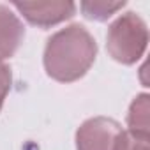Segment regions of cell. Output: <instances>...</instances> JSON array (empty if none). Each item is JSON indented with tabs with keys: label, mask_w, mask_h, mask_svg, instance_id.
I'll return each instance as SVG.
<instances>
[{
	"label": "cell",
	"mask_w": 150,
	"mask_h": 150,
	"mask_svg": "<svg viewBox=\"0 0 150 150\" xmlns=\"http://www.w3.org/2000/svg\"><path fill=\"white\" fill-rule=\"evenodd\" d=\"M97 44L83 25H69L53 34L44 48L46 74L60 83H72L83 78L94 65Z\"/></svg>",
	"instance_id": "cell-1"
},
{
	"label": "cell",
	"mask_w": 150,
	"mask_h": 150,
	"mask_svg": "<svg viewBox=\"0 0 150 150\" xmlns=\"http://www.w3.org/2000/svg\"><path fill=\"white\" fill-rule=\"evenodd\" d=\"M148 44L146 23L136 13L120 14L108 28L106 48L113 60L124 65L136 64Z\"/></svg>",
	"instance_id": "cell-2"
},
{
	"label": "cell",
	"mask_w": 150,
	"mask_h": 150,
	"mask_svg": "<svg viewBox=\"0 0 150 150\" xmlns=\"http://www.w3.org/2000/svg\"><path fill=\"white\" fill-rule=\"evenodd\" d=\"M125 131L108 117L85 120L76 131V150H120Z\"/></svg>",
	"instance_id": "cell-3"
},
{
	"label": "cell",
	"mask_w": 150,
	"mask_h": 150,
	"mask_svg": "<svg viewBox=\"0 0 150 150\" xmlns=\"http://www.w3.org/2000/svg\"><path fill=\"white\" fill-rule=\"evenodd\" d=\"M18 13L34 27L50 28L65 20H71L76 13V4L65 0H51V2H14Z\"/></svg>",
	"instance_id": "cell-4"
},
{
	"label": "cell",
	"mask_w": 150,
	"mask_h": 150,
	"mask_svg": "<svg viewBox=\"0 0 150 150\" xmlns=\"http://www.w3.org/2000/svg\"><path fill=\"white\" fill-rule=\"evenodd\" d=\"M25 37V27L20 18L7 7L0 6V62L11 58Z\"/></svg>",
	"instance_id": "cell-5"
},
{
	"label": "cell",
	"mask_w": 150,
	"mask_h": 150,
	"mask_svg": "<svg viewBox=\"0 0 150 150\" xmlns=\"http://www.w3.org/2000/svg\"><path fill=\"white\" fill-rule=\"evenodd\" d=\"M148 111H150V97H148V94H139L131 103V108L127 113V127H129L127 132L129 134H132L136 138L148 139V134H150Z\"/></svg>",
	"instance_id": "cell-6"
},
{
	"label": "cell",
	"mask_w": 150,
	"mask_h": 150,
	"mask_svg": "<svg viewBox=\"0 0 150 150\" xmlns=\"http://www.w3.org/2000/svg\"><path fill=\"white\" fill-rule=\"evenodd\" d=\"M125 6V2H108V0H90V2H81L80 9L85 18L94 21H106L111 14L120 11Z\"/></svg>",
	"instance_id": "cell-7"
},
{
	"label": "cell",
	"mask_w": 150,
	"mask_h": 150,
	"mask_svg": "<svg viewBox=\"0 0 150 150\" xmlns=\"http://www.w3.org/2000/svg\"><path fill=\"white\" fill-rule=\"evenodd\" d=\"M11 83H13V72L11 67L4 62H0V110L4 106V101L11 90Z\"/></svg>",
	"instance_id": "cell-8"
},
{
	"label": "cell",
	"mask_w": 150,
	"mask_h": 150,
	"mask_svg": "<svg viewBox=\"0 0 150 150\" xmlns=\"http://www.w3.org/2000/svg\"><path fill=\"white\" fill-rule=\"evenodd\" d=\"M120 150H148V139L136 138V136H132V134H129L125 131V136H124V141L120 145Z\"/></svg>",
	"instance_id": "cell-9"
}]
</instances>
